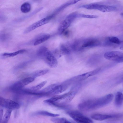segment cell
<instances>
[{"instance_id": "obj_1", "label": "cell", "mask_w": 123, "mask_h": 123, "mask_svg": "<svg viewBox=\"0 0 123 123\" xmlns=\"http://www.w3.org/2000/svg\"><path fill=\"white\" fill-rule=\"evenodd\" d=\"M77 91L71 90L67 93L60 95L54 96L44 102L50 105L62 109L67 108L66 104L71 101L74 97Z\"/></svg>"}, {"instance_id": "obj_23", "label": "cell", "mask_w": 123, "mask_h": 123, "mask_svg": "<svg viewBox=\"0 0 123 123\" xmlns=\"http://www.w3.org/2000/svg\"><path fill=\"white\" fill-rule=\"evenodd\" d=\"M79 0H70L68 1L62 5L58 9L57 11H60L62 9H63L67 6L72 5L74 4L77 3Z\"/></svg>"}, {"instance_id": "obj_4", "label": "cell", "mask_w": 123, "mask_h": 123, "mask_svg": "<svg viewBox=\"0 0 123 123\" xmlns=\"http://www.w3.org/2000/svg\"><path fill=\"white\" fill-rule=\"evenodd\" d=\"M77 14L75 12L68 15L66 18L60 23L58 27V31L59 34H61L70 26L71 23L76 17Z\"/></svg>"}, {"instance_id": "obj_29", "label": "cell", "mask_w": 123, "mask_h": 123, "mask_svg": "<svg viewBox=\"0 0 123 123\" xmlns=\"http://www.w3.org/2000/svg\"><path fill=\"white\" fill-rule=\"evenodd\" d=\"M120 15L122 16L123 17V12H122L120 13Z\"/></svg>"}, {"instance_id": "obj_27", "label": "cell", "mask_w": 123, "mask_h": 123, "mask_svg": "<svg viewBox=\"0 0 123 123\" xmlns=\"http://www.w3.org/2000/svg\"><path fill=\"white\" fill-rule=\"evenodd\" d=\"M3 110L2 109H0V122L2 120V117H3Z\"/></svg>"}, {"instance_id": "obj_3", "label": "cell", "mask_w": 123, "mask_h": 123, "mask_svg": "<svg viewBox=\"0 0 123 123\" xmlns=\"http://www.w3.org/2000/svg\"><path fill=\"white\" fill-rule=\"evenodd\" d=\"M67 113L77 123H94L92 120L78 111H72Z\"/></svg>"}, {"instance_id": "obj_15", "label": "cell", "mask_w": 123, "mask_h": 123, "mask_svg": "<svg viewBox=\"0 0 123 123\" xmlns=\"http://www.w3.org/2000/svg\"><path fill=\"white\" fill-rule=\"evenodd\" d=\"M24 86L21 80L16 82L12 85L10 87L11 90L15 92L20 91Z\"/></svg>"}, {"instance_id": "obj_28", "label": "cell", "mask_w": 123, "mask_h": 123, "mask_svg": "<svg viewBox=\"0 0 123 123\" xmlns=\"http://www.w3.org/2000/svg\"><path fill=\"white\" fill-rule=\"evenodd\" d=\"M121 43H122V45L120 47V49H121L123 50V41L121 42Z\"/></svg>"}, {"instance_id": "obj_9", "label": "cell", "mask_w": 123, "mask_h": 123, "mask_svg": "<svg viewBox=\"0 0 123 123\" xmlns=\"http://www.w3.org/2000/svg\"><path fill=\"white\" fill-rule=\"evenodd\" d=\"M116 115H104L100 114H95L91 115V118L94 120L102 121L111 118L115 117Z\"/></svg>"}, {"instance_id": "obj_18", "label": "cell", "mask_w": 123, "mask_h": 123, "mask_svg": "<svg viewBox=\"0 0 123 123\" xmlns=\"http://www.w3.org/2000/svg\"><path fill=\"white\" fill-rule=\"evenodd\" d=\"M31 9L30 4L28 2L23 3L21 6L20 10L23 13H26L29 12Z\"/></svg>"}, {"instance_id": "obj_16", "label": "cell", "mask_w": 123, "mask_h": 123, "mask_svg": "<svg viewBox=\"0 0 123 123\" xmlns=\"http://www.w3.org/2000/svg\"><path fill=\"white\" fill-rule=\"evenodd\" d=\"M47 81H44L42 82L37 85L31 88H27L25 90L30 91H36L41 89L46 83Z\"/></svg>"}, {"instance_id": "obj_21", "label": "cell", "mask_w": 123, "mask_h": 123, "mask_svg": "<svg viewBox=\"0 0 123 123\" xmlns=\"http://www.w3.org/2000/svg\"><path fill=\"white\" fill-rule=\"evenodd\" d=\"M60 52L63 55H68L70 53L71 48L66 45H62L60 48Z\"/></svg>"}, {"instance_id": "obj_5", "label": "cell", "mask_w": 123, "mask_h": 123, "mask_svg": "<svg viewBox=\"0 0 123 123\" xmlns=\"http://www.w3.org/2000/svg\"><path fill=\"white\" fill-rule=\"evenodd\" d=\"M96 74L95 70L79 75L66 80L67 83L69 85L73 84L80 82L86 79L87 78Z\"/></svg>"}, {"instance_id": "obj_12", "label": "cell", "mask_w": 123, "mask_h": 123, "mask_svg": "<svg viewBox=\"0 0 123 123\" xmlns=\"http://www.w3.org/2000/svg\"><path fill=\"white\" fill-rule=\"evenodd\" d=\"M115 105L117 106H121L123 103V94L122 93L118 92L116 93L114 101Z\"/></svg>"}, {"instance_id": "obj_25", "label": "cell", "mask_w": 123, "mask_h": 123, "mask_svg": "<svg viewBox=\"0 0 123 123\" xmlns=\"http://www.w3.org/2000/svg\"><path fill=\"white\" fill-rule=\"evenodd\" d=\"M34 80L35 78L33 77H29L25 78L21 80L25 86L33 81Z\"/></svg>"}, {"instance_id": "obj_22", "label": "cell", "mask_w": 123, "mask_h": 123, "mask_svg": "<svg viewBox=\"0 0 123 123\" xmlns=\"http://www.w3.org/2000/svg\"><path fill=\"white\" fill-rule=\"evenodd\" d=\"M49 71V70L47 69L37 71L33 73L32 76L33 77L35 78L47 74Z\"/></svg>"}, {"instance_id": "obj_20", "label": "cell", "mask_w": 123, "mask_h": 123, "mask_svg": "<svg viewBox=\"0 0 123 123\" xmlns=\"http://www.w3.org/2000/svg\"><path fill=\"white\" fill-rule=\"evenodd\" d=\"M54 123H71L66 118L63 117H54L51 119Z\"/></svg>"}, {"instance_id": "obj_8", "label": "cell", "mask_w": 123, "mask_h": 123, "mask_svg": "<svg viewBox=\"0 0 123 123\" xmlns=\"http://www.w3.org/2000/svg\"><path fill=\"white\" fill-rule=\"evenodd\" d=\"M123 56V53L118 51L107 52L104 55V57L105 59L119 62H121V59Z\"/></svg>"}, {"instance_id": "obj_11", "label": "cell", "mask_w": 123, "mask_h": 123, "mask_svg": "<svg viewBox=\"0 0 123 123\" xmlns=\"http://www.w3.org/2000/svg\"><path fill=\"white\" fill-rule=\"evenodd\" d=\"M116 7L113 6L98 5L97 10L104 12L112 11L116 9Z\"/></svg>"}, {"instance_id": "obj_13", "label": "cell", "mask_w": 123, "mask_h": 123, "mask_svg": "<svg viewBox=\"0 0 123 123\" xmlns=\"http://www.w3.org/2000/svg\"><path fill=\"white\" fill-rule=\"evenodd\" d=\"M50 35L48 34L43 35L36 39L34 42V46L39 45L47 40L50 38Z\"/></svg>"}, {"instance_id": "obj_19", "label": "cell", "mask_w": 123, "mask_h": 123, "mask_svg": "<svg viewBox=\"0 0 123 123\" xmlns=\"http://www.w3.org/2000/svg\"><path fill=\"white\" fill-rule=\"evenodd\" d=\"M12 111V110L7 109L2 119V123H8L11 116Z\"/></svg>"}, {"instance_id": "obj_7", "label": "cell", "mask_w": 123, "mask_h": 123, "mask_svg": "<svg viewBox=\"0 0 123 123\" xmlns=\"http://www.w3.org/2000/svg\"><path fill=\"white\" fill-rule=\"evenodd\" d=\"M55 15V14H53L35 23L26 29L25 31V33L29 32L47 23Z\"/></svg>"}, {"instance_id": "obj_26", "label": "cell", "mask_w": 123, "mask_h": 123, "mask_svg": "<svg viewBox=\"0 0 123 123\" xmlns=\"http://www.w3.org/2000/svg\"><path fill=\"white\" fill-rule=\"evenodd\" d=\"M77 17H80L88 18H97L98 17V16L96 15H90L79 14H78Z\"/></svg>"}, {"instance_id": "obj_10", "label": "cell", "mask_w": 123, "mask_h": 123, "mask_svg": "<svg viewBox=\"0 0 123 123\" xmlns=\"http://www.w3.org/2000/svg\"><path fill=\"white\" fill-rule=\"evenodd\" d=\"M100 42L96 39H91L85 42L82 45L83 48L93 47L99 45Z\"/></svg>"}, {"instance_id": "obj_2", "label": "cell", "mask_w": 123, "mask_h": 123, "mask_svg": "<svg viewBox=\"0 0 123 123\" xmlns=\"http://www.w3.org/2000/svg\"><path fill=\"white\" fill-rule=\"evenodd\" d=\"M37 55L42 59L50 67L54 68L57 66L58 62L56 58L46 47L43 46L40 48L37 51Z\"/></svg>"}, {"instance_id": "obj_24", "label": "cell", "mask_w": 123, "mask_h": 123, "mask_svg": "<svg viewBox=\"0 0 123 123\" xmlns=\"http://www.w3.org/2000/svg\"><path fill=\"white\" fill-rule=\"evenodd\" d=\"M107 40L113 44H120L121 42L117 37H109Z\"/></svg>"}, {"instance_id": "obj_14", "label": "cell", "mask_w": 123, "mask_h": 123, "mask_svg": "<svg viewBox=\"0 0 123 123\" xmlns=\"http://www.w3.org/2000/svg\"><path fill=\"white\" fill-rule=\"evenodd\" d=\"M33 115H41L55 117L59 116L58 114H53L45 111H37L32 114Z\"/></svg>"}, {"instance_id": "obj_6", "label": "cell", "mask_w": 123, "mask_h": 123, "mask_svg": "<svg viewBox=\"0 0 123 123\" xmlns=\"http://www.w3.org/2000/svg\"><path fill=\"white\" fill-rule=\"evenodd\" d=\"M0 105L7 109L11 110L18 109L20 105L17 103L12 100L0 97Z\"/></svg>"}, {"instance_id": "obj_17", "label": "cell", "mask_w": 123, "mask_h": 123, "mask_svg": "<svg viewBox=\"0 0 123 123\" xmlns=\"http://www.w3.org/2000/svg\"><path fill=\"white\" fill-rule=\"evenodd\" d=\"M26 51L25 49H22L19 50L16 52L12 53H5L2 55L5 57H10L18 55L23 53Z\"/></svg>"}]
</instances>
